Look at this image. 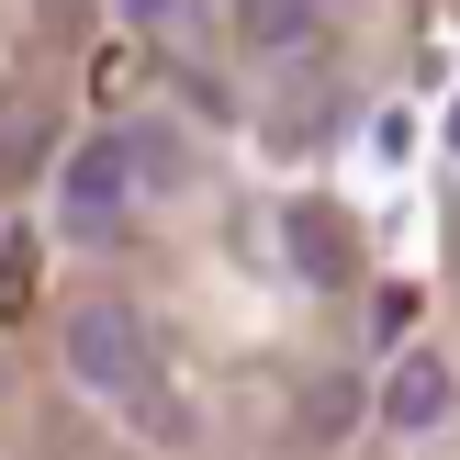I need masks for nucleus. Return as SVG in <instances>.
<instances>
[{
  "mask_svg": "<svg viewBox=\"0 0 460 460\" xmlns=\"http://www.w3.org/2000/svg\"><path fill=\"white\" fill-rule=\"evenodd\" d=\"M67 371H79L102 404H124L146 438H169V449L191 438V404L169 394V371H157V337L135 326L124 304H79V314H67Z\"/></svg>",
  "mask_w": 460,
  "mask_h": 460,
  "instance_id": "f257e3e1",
  "label": "nucleus"
},
{
  "mask_svg": "<svg viewBox=\"0 0 460 460\" xmlns=\"http://www.w3.org/2000/svg\"><path fill=\"white\" fill-rule=\"evenodd\" d=\"M124 191H135V146H79L67 157V225H79V236H112V225H124Z\"/></svg>",
  "mask_w": 460,
  "mask_h": 460,
  "instance_id": "f03ea898",
  "label": "nucleus"
},
{
  "mask_svg": "<svg viewBox=\"0 0 460 460\" xmlns=\"http://www.w3.org/2000/svg\"><path fill=\"white\" fill-rule=\"evenodd\" d=\"M382 416H394L404 438H416V427H438V416H449V359H427V349H416L394 382H382Z\"/></svg>",
  "mask_w": 460,
  "mask_h": 460,
  "instance_id": "7ed1b4c3",
  "label": "nucleus"
},
{
  "mask_svg": "<svg viewBox=\"0 0 460 460\" xmlns=\"http://www.w3.org/2000/svg\"><path fill=\"white\" fill-rule=\"evenodd\" d=\"M236 34L259 45V57H281V45L314 34V0H236Z\"/></svg>",
  "mask_w": 460,
  "mask_h": 460,
  "instance_id": "20e7f679",
  "label": "nucleus"
},
{
  "mask_svg": "<svg viewBox=\"0 0 460 460\" xmlns=\"http://www.w3.org/2000/svg\"><path fill=\"white\" fill-rule=\"evenodd\" d=\"M449 135H460V102H449Z\"/></svg>",
  "mask_w": 460,
  "mask_h": 460,
  "instance_id": "39448f33",
  "label": "nucleus"
}]
</instances>
